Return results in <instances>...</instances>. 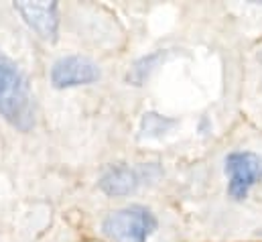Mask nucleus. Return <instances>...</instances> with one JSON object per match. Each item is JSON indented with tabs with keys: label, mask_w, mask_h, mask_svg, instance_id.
Returning a JSON list of instances; mask_svg holds the SVG:
<instances>
[{
	"label": "nucleus",
	"mask_w": 262,
	"mask_h": 242,
	"mask_svg": "<svg viewBox=\"0 0 262 242\" xmlns=\"http://www.w3.org/2000/svg\"><path fill=\"white\" fill-rule=\"evenodd\" d=\"M161 59H163V53H161V51H155V53H150V55L138 59L130 67V71H128V82L134 84V86H140V84L148 77V73L157 67V63Z\"/></svg>",
	"instance_id": "nucleus-7"
},
{
	"label": "nucleus",
	"mask_w": 262,
	"mask_h": 242,
	"mask_svg": "<svg viewBox=\"0 0 262 242\" xmlns=\"http://www.w3.org/2000/svg\"><path fill=\"white\" fill-rule=\"evenodd\" d=\"M155 214L144 206H126L102 220V232L112 242H146L157 230Z\"/></svg>",
	"instance_id": "nucleus-2"
},
{
	"label": "nucleus",
	"mask_w": 262,
	"mask_h": 242,
	"mask_svg": "<svg viewBox=\"0 0 262 242\" xmlns=\"http://www.w3.org/2000/svg\"><path fill=\"white\" fill-rule=\"evenodd\" d=\"M14 10L45 41H55L59 33L57 2H14Z\"/></svg>",
	"instance_id": "nucleus-5"
},
{
	"label": "nucleus",
	"mask_w": 262,
	"mask_h": 242,
	"mask_svg": "<svg viewBox=\"0 0 262 242\" xmlns=\"http://www.w3.org/2000/svg\"><path fill=\"white\" fill-rule=\"evenodd\" d=\"M100 79V67L88 57L67 55L53 63L51 67V84L59 90L88 86Z\"/></svg>",
	"instance_id": "nucleus-4"
},
{
	"label": "nucleus",
	"mask_w": 262,
	"mask_h": 242,
	"mask_svg": "<svg viewBox=\"0 0 262 242\" xmlns=\"http://www.w3.org/2000/svg\"><path fill=\"white\" fill-rule=\"evenodd\" d=\"M258 59H260V61H262V51H260V53H258Z\"/></svg>",
	"instance_id": "nucleus-10"
},
{
	"label": "nucleus",
	"mask_w": 262,
	"mask_h": 242,
	"mask_svg": "<svg viewBox=\"0 0 262 242\" xmlns=\"http://www.w3.org/2000/svg\"><path fill=\"white\" fill-rule=\"evenodd\" d=\"M224 171L228 175V195L242 201L262 182V157L252 151H232L224 159Z\"/></svg>",
	"instance_id": "nucleus-3"
},
{
	"label": "nucleus",
	"mask_w": 262,
	"mask_h": 242,
	"mask_svg": "<svg viewBox=\"0 0 262 242\" xmlns=\"http://www.w3.org/2000/svg\"><path fill=\"white\" fill-rule=\"evenodd\" d=\"M6 65H8V59L0 53V77H2V73H4V69H6Z\"/></svg>",
	"instance_id": "nucleus-9"
},
{
	"label": "nucleus",
	"mask_w": 262,
	"mask_h": 242,
	"mask_svg": "<svg viewBox=\"0 0 262 242\" xmlns=\"http://www.w3.org/2000/svg\"><path fill=\"white\" fill-rule=\"evenodd\" d=\"M258 234H260V236H262V232H258Z\"/></svg>",
	"instance_id": "nucleus-11"
},
{
	"label": "nucleus",
	"mask_w": 262,
	"mask_h": 242,
	"mask_svg": "<svg viewBox=\"0 0 262 242\" xmlns=\"http://www.w3.org/2000/svg\"><path fill=\"white\" fill-rule=\"evenodd\" d=\"M138 185H140V173L124 163L108 165L98 179V187L110 197L130 195L138 189Z\"/></svg>",
	"instance_id": "nucleus-6"
},
{
	"label": "nucleus",
	"mask_w": 262,
	"mask_h": 242,
	"mask_svg": "<svg viewBox=\"0 0 262 242\" xmlns=\"http://www.w3.org/2000/svg\"><path fill=\"white\" fill-rule=\"evenodd\" d=\"M0 116L23 132L31 130L35 124L33 98L27 79L10 61L0 77Z\"/></svg>",
	"instance_id": "nucleus-1"
},
{
	"label": "nucleus",
	"mask_w": 262,
	"mask_h": 242,
	"mask_svg": "<svg viewBox=\"0 0 262 242\" xmlns=\"http://www.w3.org/2000/svg\"><path fill=\"white\" fill-rule=\"evenodd\" d=\"M175 120H169V118H163L161 114L148 112L142 118V132L144 134H161V132H167V128H171Z\"/></svg>",
	"instance_id": "nucleus-8"
}]
</instances>
